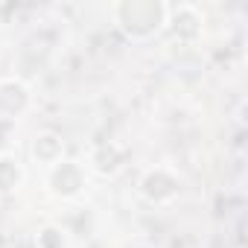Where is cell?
Instances as JSON below:
<instances>
[{
    "instance_id": "cell-1",
    "label": "cell",
    "mask_w": 248,
    "mask_h": 248,
    "mask_svg": "<svg viewBox=\"0 0 248 248\" xmlns=\"http://www.w3.org/2000/svg\"><path fill=\"white\" fill-rule=\"evenodd\" d=\"M170 3L164 0H117L111 3L114 27L129 41H149L167 30Z\"/></svg>"
},
{
    "instance_id": "cell-2",
    "label": "cell",
    "mask_w": 248,
    "mask_h": 248,
    "mask_svg": "<svg viewBox=\"0 0 248 248\" xmlns=\"http://www.w3.org/2000/svg\"><path fill=\"white\" fill-rule=\"evenodd\" d=\"M44 184L50 190V196L62 199V202H76L85 196L91 178H88V167L76 158H62L59 164H53L44 175Z\"/></svg>"
},
{
    "instance_id": "cell-3",
    "label": "cell",
    "mask_w": 248,
    "mask_h": 248,
    "mask_svg": "<svg viewBox=\"0 0 248 248\" xmlns=\"http://www.w3.org/2000/svg\"><path fill=\"white\" fill-rule=\"evenodd\" d=\"M138 193L155 204V207H164V204H172L178 196H181V175L170 167H152L140 175L138 181Z\"/></svg>"
},
{
    "instance_id": "cell-4",
    "label": "cell",
    "mask_w": 248,
    "mask_h": 248,
    "mask_svg": "<svg viewBox=\"0 0 248 248\" xmlns=\"http://www.w3.org/2000/svg\"><path fill=\"white\" fill-rule=\"evenodd\" d=\"M164 32H170V35H172L175 41H181V44L199 41L202 32H204V15H202V9L193 6V3H178V6L170 3L167 30H164Z\"/></svg>"
},
{
    "instance_id": "cell-5",
    "label": "cell",
    "mask_w": 248,
    "mask_h": 248,
    "mask_svg": "<svg viewBox=\"0 0 248 248\" xmlns=\"http://www.w3.org/2000/svg\"><path fill=\"white\" fill-rule=\"evenodd\" d=\"M129 161V146L120 143V140H102L96 146H91L88 152V170L96 178H114L123 172Z\"/></svg>"
},
{
    "instance_id": "cell-6",
    "label": "cell",
    "mask_w": 248,
    "mask_h": 248,
    "mask_svg": "<svg viewBox=\"0 0 248 248\" xmlns=\"http://www.w3.org/2000/svg\"><path fill=\"white\" fill-rule=\"evenodd\" d=\"M32 108V91L24 79H0V123H15Z\"/></svg>"
},
{
    "instance_id": "cell-7",
    "label": "cell",
    "mask_w": 248,
    "mask_h": 248,
    "mask_svg": "<svg viewBox=\"0 0 248 248\" xmlns=\"http://www.w3.org/2000/svg\"><path fill=\"white\" fill-rule=\"evenodd\" d=\"M30 155H32L35 164H41V167L50 170L53 164H59V161L64 158V138H62L59 132H53V129H44V132H38V135L32 138Z\"/></svg>"
},
{
    "instance_id": "cell-8",
    "label": "cell",
    "mask_w": 248,
    "mask_h": 248,
    "mask_svg": "<svg viewBox=\"0 0 248 248\" xmlns=\"http://www.w3.org/2000/svg\"><path fill=\"white\" fill-rule=\"evenodd\" d=\"M24 164L15 158V155H9V152H3L0 155V196H9V193H15L21 184H24Z\"/></svg>"
},
{
    "instance_id": "cell-9",
    "label": "cell",
    "mask_w": 248,
    "mask_h": 248,
    "mask_svg": "<svg viewBox=\"0 0 248 248\" xmlns=\"http://www.w3.org/2000/svg\"><path fill=\"white\" fill-rule=\"evenodd\" d=\"M35 248H70V233L67 228L56 225V222H47L38 228L35 233Z\"/></svg>"
}]
</instances>
